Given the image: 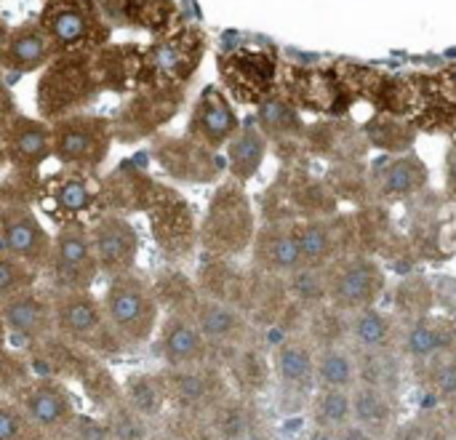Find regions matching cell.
<instances>
[{
  "label": "cell",
  "instance_id": "obj_35",
  "mask_svg": "<svg viewBox=\"0 0 456 440\" xmlns=\"http://www.w3.org/2000/svg\"><path fill=\"white\" fill-rule=\"evenodd\" d=\"M40 275L43 273H37L35 267H29L27 262H21L19 257H13L0 246V302L19 291L35 289Z\"/></svg>",
  "mask_w": 456,
  "mask_h": 440
},
{
  "label": "cell",
  "instance_id": "obj_48",
  "mask_svg": "<svg viewBox=\"0 0 456 440\" xmlns=\"http://www.w3.org/2000/svg\"><path fill=\"white\" fill-rule=\"evenodd\" d=\"M441 80H444V86H441V88H444V91H452L456 99V64L454 67H449V69L441 75Z\"/></svg>",
  "mask_w": 456,
  "mask_h": 440
},
{
  "label": "cell",
  "instance_id": "obj_31",
  "mask_svg": "<svg viewBox=\"0 0 456 440\" xmlns=\"http://www.w3.org/2000/svg\"><path fill=\"white\" fill-rule=\"evenodd\" d=\"M192 318H195L198 329L203 331V337L208 342H230V339L238 337V331L243 326L240 313L230 302H222V299H214V297H203V294L195 302Z\"/></svg>",
  "mask_w": 456,
  "mask_h": 440
},
{
  "label": "cell",
  "instance_id": "obj_6",
  "mask_svg": "<svg viewBox=\"0 0 456 440\" xmlns=\"http://www.w3.org/2000/svg\"><path fill=\"white\" fill-rule=\"evenodd\" d=\"M184 86H136L131 96L110 115L115 142L139 144L158 136L182 110Z\"/></svg>",
  "mask_w": 456,
  "mask_h": 440
},
{
  "label": "cell",
  "instance_id": "obj_8",
  "mask_svg": "<svg viewBox=\"0 0 456 440\" xmlns=\"http://www.w3.org/2000/svg\"><path fill=\"white\" fill-rule=\"evenodd\" d=\"M53 158L61 168L96 174L115 144L112 120L107 115L75 112L51 123Z\"/></svg>",
  "mask_w": 456,
  "mask_h": 440
},
{
  "label": "cell",
  "instance_id": "obj_38",
  "mask_svg": "<svg viewBox=\"0 0 456 440\" xmlns=\"http://www.w3.org/2000/svg\"><path fill=\"white\" fill-rule=\"evenodd\" d=\"M275 366H278V377L286 385H305L310 379V374H313V355L302 345L283 342L278 347Z\"/></svg>",
  "mask_w": 456,
  "mask_h": 440
},
{
  "label": "cell",
  "instance_id": "obj_41",
  "mask_svg": "<svg viewBox=\"0 0 456 440\" xmlns=\"http://www.w3.org/2000/svg\"><path fill=\"white\" fill-rule=\"evenodd\" d=\"M444 347V334L438 326L430 323H414L406 334V350L414 358H430Z\"/></svg>",
  "mask_w": 456,
  "mask_h": 440
},
{
  "label": "cell",
  "instance_id": "obj_18",
  "mask_svg": "<svg viewBox=\"0 0 456 440\" xmlns=\"http://www.w3.org/2000/svg\"><path fill=\"white\" fill-rule=\"evenodd\" d=\"M238 128H240V118L227 91L219 86L203 88L187 120V136L219 152L238 134Z\"/></svg>",
  "mask_w": 456,
  "mask_h": 440
},
{
  "label": "cell",
  "instance_id": "obj_22",
  "mask_svg": "<svg viewBox=\"0 0 456 440\" xmlns=\"http://www.w3.org/2000/svg\"><path fill=\"white\" fill-rule=\"evenodd\" d=\"M53 56H56L53 40L48 37L40 19H27L11 27L0 67L13 75H32V72H40Z\"/></svg>",
  "mask_w": 456,
  "mask_h": 440
},
{
  "label": "cell",
  "instance_id": "obj_37",
  "mask_svg": "<svg viewBox=\"0 0 456 440\" xmlns=\"http://www.w3.org/2000/svg\"><path fill=\"white\" fill-rule=\"evenodd\" d=\"M353 337L358 339V345H363L369 350H377V347L387 345V339H390V321H387V315L379 313L377 307L355 310Z\"/></svg>",
  "mask_w": 456,
  "mask_h": 440
},
{
  "label": "cell",
  "instance_id": "obj_32",
  "mask_svg": "<svg viewBox=\"0 0 456 440\" xmlns=\"http://www.w3.org/2000/svg\"><path fill=\"white\" fill-rule=\"evenodd\" d=\"M120 395L126 398V403H128L131 409H136V411H139L142 417H147V420L160 417V411H163L166 403H168L163 377L139 374V371L126 377V382L120 385Z\"/></svg>",
  "mask_w": 456,
  "mask_h": 440
},
{
  "label": "cell",
  "instance_id": "obj_19",
  "mask_svg": "<svg viewBox=\"0 0 456 440\" xmlns=\"http://www.w3.org/2000/svg\"><path fill=\"white\" fill-rule=\"evenodd\" d=\"M0 131L5 142L8 168L40 174L43 163L53 158V131L51 123L43 120L40 115L32 118L16 112L5 126H0Z\"/></svg>",
  "mask_w": 456,
  "mask_h": 440
},
{
  "label": "cell",
  "instance_id": "obj_47",
  "mask_svg": "<svg viewBox=\"0 0 456 440\" xmlns=\"http://www.w3.org/2000/svg\"><path fill=\"white\" fill-rule=\"evenodd\" d=\"M342 440H371V436L366 433V428H363V425H350V428H345Z\"/></svg>",
  "mask_w": 456,
  "mask_h": 440
},
{
  "label": "cell",
  "instance_id": "obj_23",
  "mask_svg": "<svg viewBox=\"0 0 456 440\" xmlns=\"http://www.w3.org/2000/svg\"><path fill=\"white\" fill-rule=\"evenodd\" d=\"M142 56L144 45L139 43H107L99 51L91 53L94 75L102 86V91L112 94H131L139 86L142 72Z\"/></svg>",
  "mask_w": 456,
  "mask_h": 440
},
{
  "label": "cell",
  "instance_id": "obj_43",
  "mask_svg": "<svg viewBox=\"0 0 456 440\" xmlns=\"http://www.w3.org/2000/svg\"><path fill=\"white\" fill-rule=\"evenodd\" d=\"M291 278V291L302 299V302H321L323 297H329V286H326V278L321 275L318 267H302L297 270Z\"/></svg>",
  "mask_w": 456,
  "mask_h": 440
},
{
  "label": "cell",
  "instance_id": "obj_54",
  "mask_svg": "<svg viewBox=\"0 0 456 440\" xmlns=\"http://www.w3.org/2000/svg\"><path fill=\"white\" fill-rule=\"evenodd\" d=\"M310 440H334V438H331V436H329L326 430H315V433L310 436Z\"/></svg>",
  "mask_w": 456,
  "mask_h": 440
},
{
  "label": "cell",
  "instance_id": "obj_51",
  "mask_svg": "<svg viewBox=\"0 0 456 440\" xmlns=\"http://www.w3.org/2000/svg\"><path fill=\"white\" fill-rule=\"evenodd\" d=\"M8 350V329H5V318H3V310H0V355Z\"/></svg>",
  "mask_w": 456,
  "mask_h": 440
},
{
  "label": "cell",
  "instance_id": "obj_11",
  "mask_svg": "<svg viewBox=\"0 0 456 440\" xmlns=\"http://www.w3.org/2000/svg\"><path fill=\"white\" fill-rule=\"evenodd\" d=\"M11 401L21 406V411L32 420L37 430L45 433L48 440L61 436L80 414L64 379L48 374H35L24 387H19V393Z\"/></svg>",
  "mask_w": 456,
  "mask_h": 440
},
{
  "label": "cell",
  "instance_id": "obj_52",
  "mask_svg": "<svg viewBox=\"0 0 456 440\" xmlns=\"http://www.w3.org/2000/svg\"><path fill=\"white\" fill-rule=\"evenodd\" d=\"M8 168V155H5V142H3V131H0V171Z\"/></svg>",
  "mask_w": 456,
  "mask_h": 440
},
{
  "label": "cell",
  "instance_id": "obj_34",
  "mask_svg": "<svg viewBox=\"0 0 456 440\" xmlns=\"http://www.w3.org/2000/svg\"><path fill=\"white\" fill-rule=\"evenodd\" d=\"M152 289H155L158 302L168 313H179V315H192L195 302L200 299L195 286L182 273H160L158 281L152 283Z\"/></svg>",
  "mask_w": 456,
  "mask_h": 440
},
{
  "label": "cell",
  "instance_id": "obj_49",
  "mask_svg": "<svg viewBox=\"0 0 456 440\" xmlns=\"http://www.w3.org/2000/svg\"><path fill=\"white\" fill-rule=\"evenodd\" d=\"M449 190L452 198H456V147L449 152Z\"/></svg>",
  "mask_w": 456,
  "mask_h": 440
},
{
  "label": "cell",
  "instance_id": "obj_39",
  "mask_svg": "<svg viewBox=\"0 0 456 440\" xmlns=\"http://www.w3.org/2000/svg\"><path fill=\"white\" fill-rule=\"evenodd\" d=\"M0 440H48L11 398H0Z\"/></svg>",
  "mask_w": 456,
  "mask_h": 440
},
{
  "label": "cell",
  "instance_id": "obj_36",
  "mask_svg": "<svg viewBox=\"0 0 456 440\" xmlns=\"http://www.w3.org/2000/svg\"><path fill=\"white\" fill-rule=\"evenodd\" d=\"M43 192V176L40 174H27L11 168V174L3 176L0 182V206L3 203H21V206H37Z\"/></svg>",
  "mask_w": 456,
  "mask_h": 440
},
{
  "label": "cell",
  "instance_id": "obj_20",
  "mask_svg": "<svg viewBox=\"0 0 456 440\" xmlns=\"http://www.w3.org/2000/svg\"><path fill=\"white\" fill-rule=\"evenodd\" d=\"M326 286H329V299L339 310L355 313L374 305V299L385 286V273L369 257H347L334 267L331 278H326Z\"/></svg>",
  "mask_w": 456,
  "mask_h": 440
},
{
  "label": "cell",
  "instance_id": "obj_2",
  "mask_svg": "<svg viewBox=\"0 0 456 440\" xmlns=\"http://www.w3.org/2000/svg\"><path fill=\"white\" fill-rule=\"evenodd\" d=\"M254 211L248 195L243 192V184H238L235 179L219 184L198 227L200 249L216 259L238 257L254 243Z\"/></svg>",
  "mask_w": 456,
  "mask_h": 440
},
{
  "label": "cell",
  "instance_id": "obj_45",
  "mask_svg": "<svg viewBox=\"0 0 456 440\" xmlns=\"http://www.w3.org/2000/svg\"><path fill=\"white\" fill-rule=\"evenodd\" d=\"M353 414H355V420H358L363 428H369V425H379V422H385V417H387V406H385V401H382V395H379V393H374V390H363V393H358V395H355V401H353Z\"/></svg>",
  "mask_w": 456,
  "mask_h": 440
},
{
  "label": "cell",
  "instance_id": "obj_56",
  "mask_svg": "<svg viewBox=\"0 0 456 440\" xmlns=\"http://www.w3.org/2000/svg\"><path fill=\"white\" fill-rule=\"evenodd\" d=\"M246 440H256V438H246Z\"/></svg>",
  "mask_w": 456,
  "mask_h": 440
},
{
  "label": "cell",
  "instance_id": "obj_26",
  "mask_svg": "<svg viewBox=\"0 0 456 440\" xmlns=\"http://www.w3.org/2000/svg\"><path fill=\"white\" fill-rule=\"evenodd\" d=\"M99 5L112 27L147 29L152 35L168 32L176 16L174 0H99Z\"/></svg>",
  "mask_w": 456,
  "mask_h": 440
},
{
  "label": "cell",
  "instance_id": "obj_42",
  "mask_svg": "<svg viewBox=\"0 0 456 440\" xmlns=\"http://www.w3.org/2000/svg\"><path fill=\"white\" fill-rule=\"evenodd\" d=\"M353 414V401L345 390L326 387V393L318 398V417L326 425H345Z\"/></svg>",
  "mask_w": 456,
  "mask_h": 440
},
{
  "label": "cell",
  "instance_id": "obj_53",
  "mask_svg": "<svg viewBox=\"0 0 456 440\" xmlns=\"http://www.w3.org/2000/svg\"><path fill=\"white\" fill-rule=\"evenodd\" d=\"M433 406H438V398H436L433 393H428V395H425V403H422V409H433Z\"/></svg>",
  "mask_w": 456,
  "mask_h": 440
},
{
  "label": "cell",
  "instance_id": "obj_25",
  "mask_svg": "<svg viewBox=\"0 0 456 440\" xmlns=\"http://www.w3.org/2000/svg\"><path fill=\"white\" fill-rule=\"evenodd\" d=\"M158 353L168 369L200 366L208 353V339L203 337L192 315L168 313V318L160 326Z\"/></svg>",
  "mask_w": 456,
  "mask_h": 440
},
{
  "label": "cell",
  "instance_id": "obj_15",
  "mask_svg": "<svg viewBox=\"0 0 456 440\" xmlns=\"http://www.w3.org/2000/svg\"><path fill=\"white\" fill-rule=\"evenodd\" d=\"M152 158L155 163L176 182L187 184H208L222 174V160L214 150L200 142L184 136H152Z\"/></svg>",
  "mask_w": 456,
  "mask_h": 440
},
{
  "label": "cell",
  "instance_id": "obj_14",
  "mask_svg": "<svg viewBox=\"0 0 456 440\" xmlns=\"http://www.w3.org/2000/svg\"><path fill=\"white\" fill-rule=\"evenodd\" d=\"M0 246L35 267L37 273L48 270L53 235L43 227L32 206L3 203L0 206Z\"/></svg>",
  "mask_w": 456,
  "mask_h": 440
},
{
  "label": "cell",
  "instance_id": "obj_28",
  "mask_svg": "<svg viewBox=\"0 0 456 440\" xmlns=\"http://www.w3.org/2000/svg\"><path fill=\"white\" fill-rule=\"evenodd\" d=\"M224 150H227L230 179H235L238 184H246L259 174V168L267 158L270 142L262 134V128L256 126V120H248V123H240L238 134L227 142Z\"/></svg>",
  "mask_w": 456,
  "mask_h": 440
},
{
  "label": "cell",
  "instance_id": "obj_50",
  "mask_svg": "<svg viewBox=\"0 0 456 440\" xmlns=\"http://www.w3.org/2000/svg\"><path fill=\"white\" fill-rule=\"evenodd\" d=\"M8 35H11V27H8V21H5V19H3V13H0V59H3V51H5Z\"/></svg>",
  "mask_w": 456,
  "mask_h": 440
},
{
  "label": "cell",
  "instance_id": "obj_7",
  "mask_svg": "<svg viewBox=\"0 0 456 440\" xmlns=\"http://www.w3.org/2000/svg\"><path fill=\"white\" fill-rule=\"evenodd\" d=\"M53 297V318H56V334L96 353L99 358H110L123 353L120 339L115 337L102 299H96L88 291H56Z\"/></svg>",
  "mask_w": 456,
  "mask_h": 440
},
{
  "label": "cell",
  "instance_id": "obj_9",
  "mask_svg": "<svg viewBox=\"0 0 456 440\" xmlns=\"http://www.w3.org/2000/svg\"><path fill=\"white\" fill-rule=\"evenodd\" d=\"M45 275L56 291H88L96 283L102 273L86 222L59 224Z\"/></svg>",
  "mask_w": 456,
  "mask_h": 440
},
{
  "label": "cell",
  "instance_id": "obj_3",
  "mask_svg": "<svg viewBox=\"0 0 456 440\" xmlns=\"http://www.w3.org/2000/svg\"><path fill=\"white\" fill-rule=\"evenodd\" d=\"M102 305L123 350L142 347L152 339L160 315V302L155 297L152 281L136 273L110 278Z\"/></svg>",
  "mask_w": 456,
  "mask_h": 440
},
{
  "label": "cell",
  "instance_id": "obj_29",
  "mask_svg": "<svg viewBox=\"0 0 456 440\" xmlns=\"http://www.w3.org/2000/svg\"><path fill=\"white\" fill-rule=\"evenodd\" d=\"M256 126L262 128L267 142H294L307 136L297 102L275 91L256 104Z\"/></svg>",
  "mask_w": 456,
  "mask_h": 440
},
{
  "label": "cell",
  "instance_id": "obj_13",
  "mask_svg": "<svg viewBox=\"0 0 456 440\" xmlns=\"http://www.w3.org/2000/svg\"><path fill=\"white\" fill-rule=\"evenodd\" d=\"M0 310L5 318L8 339H13L16 347H21L24 353L35 350L56 334L51 291H40L37 286L19 291L0 302Z\"/></svg>",
  "mask_w": 456,
  "mask_h": 440
},
{
  "label": "cell",
  "instance_id": "obj_10",
  "mask_svg": "<svg viewBox=\"0 0 456 440\" xmlns=\"http://www.w3.org/2000/svg\"><path fill=\"white\" fill-rule=\"evenodd\" d=\"M40 208L56 224H72L86 222L102 214L99 208V182H94V174L61 168L53 176H43V192H40Z\"/></svg>",
  "mask_w": 456,
  "mask_h": 440
},
{
  "label": "cell",
  "instance_id": "obj_46",
  "mask_svg": "<svg viewBox=\"0 0 456 440\" xmlns=\"http://www.w3.org/2000/svg\"><path fill=\"white\" fill-rule=\"evenodd\" d=\"M0 69H3V67H0ZM16 112H19V107H16L13 91H11V86L5 83L3 72H0V126H5Z\"/></svg>",
  "mask_w": 456,
  "mask_h": 440
},
{
  "label": "cell",
  "instance_id": "obj_40",
  "mask_svg": "<svg viewBox=\"0 0 456 440\" xmlns=\"http://www.w3.org/2000/svg\"><path fill=\"white\" fill-rule=\"evenodd\" d=\"M318 371V379L321 385L326 387H337V390H345L355 382V363L347 353L342 350H326L315 366Z\"/></svg>",
  "mask_w": 456,
  "mask_h": 440
},
{
  "label": "cell",
  "instance_id": "obj_44",
  "mask_svg": "<svg viewBox=\"0 0 456 440\" xmlns=\"http://www.w3.org/2000/svg\"><path fill=\"white\" fill-rule=\"evenodd\" d=\"M53 440H112V436L104 420L91 417V414H77L72 425Z\"/></svg>",
  "mask_w": 456,
  "mask_h": 440
},
{
  "label": "cell",
  "instance_id": "obj_1",
  "mask_svg": "<svg viewBox=\"0 0 456 440\" xmlns=\"http://www.w3.org/2000/svg\"><path fill=\"white\" fill-rule=\"evenodd\" d=\"M102 86L94 75L91 53H56L43 69L35 86L37 115L48 123L86 112L99 96Z\"/></svg>",
  "mask_w": 456,
  "mask_h": 440
},
{
  "label": "cell",
  "instance_id": "obj_30",
  "mask_svg": "<svg viewBox=\"0 0 456 440\" xmlns=\"http://www.w3.org/2000/svg\"><path fill=\"white\" fill-rule=\"evenodd\" d=\"M339 222L337 219H305L294 224L305 267H326L329 262L337 259L342 235H339Z\"/></svg>",
  "mask_w": 456,
  "mask_h": 440
},
{
  "label": "cell",
  "instance_id": "obj_4",
  "mask_svg": "<svg viewBox=\"0 0 456 440\" xmlns=\"http://www.w3.org/2000/svg\"><path fill=\"white\" fill-rule=\"evenodd\" d=\"M37 19L53 40L56 53H94L112 35L99 0H45Z\"/></svg>",
  "mask_w": 456,
  "mask_h": 440
},
{
  "label": "cell",
  "instance_id": "obj_5",
  "mask_svg": "<svg viewBox=\"0 0 456 440\" xmlns=\"http://www.w3.org/2000/svg\"><path fill=\"white\" fill-rule=\"evenodd\" d=\"M206 56V35L198 27H171L144 48L139 86H187Z\"/></svg>",
  "mask_w": 456,
  "mask_h": 440
},
{
  "label": "cell",
  "instance_id": "obj_27",
  "mask_svg": "<svg viewBox=\"0 0 456 440\" xmlns=\"http://www.w3.org/2000/svg\"><path fill=\"white\" fill-rule=\"evenodd\" d=\"M428 166L417 155H398L371 174V190L385 203H401L428 184Z\"/></svg>",
  "mask_w": 456,
  "mask_h": 440
},
{
  "label": "cell",
  "instance_id": "obj_33",
  "mask_svg": "<svg viewBox=\"0 0 456 440\" xmlns=\"http://www.w3.org/2000/svg\"><path fill=\"white\" fill-rule=\"evenodd\" d=\"M102 420L107 422L112 440H150V420L131 409L123 395L102 406Z\"/></svg>",
  "mask_w": 456,
  "mask_h": 440
},
{
  "label": "cell",
  "instance_id": "obj_55",
  "mask_svg": "<svg viewBox=\"0 0 456 440\" xmlns=\"http://www.w3.org/2000/svg\"><path fill=\"white\" fill-rule=\"evenodd\" d=\"M291 425H283V430H299L302 428V420H289Z\"/></svg>",
  "mask_w": 456,
  "mask_h": 440
},
{
  "label": "cell",
  "instance_id": "obj_24",
  "mask_svg": "<svg viewBox=\"0 0 456 440\" xmlns=\"http://www.w3.org/2000/svg\"><path fill=\"white\" fill-rule=\"evenodd\" d=\"M254 265L270 275H294L305 267L294 224L270 222L254 235Z\"/></svg>",
  "mask_w": 456,
  "mask_h": 440
},
{
  "label": "cell",
  "instance_id": "obj_16",
  "mask_svg": "<svg viewBox=\"0 0 456 440\" xmlns=\"http://www.w3.org/2000/svg\"><path fill=\"white\" fill-rule=\"evenodd\" d=\"M91 243L96 251L99 273L110 281L134 273L139 257V232L123 214L102 211L88 222Z\"/></svg>",
  "mask_w": 456,
  "mask_h": 440
},
{
  "label": "cell",
  "instance_id": "obj_17",
  "mask_svg": "<svg viewBox=\"0 0 456 440\" xmlns=\"http://www.w3.org/2000/svg\"><path fill=\"white\" fill-rule=\"evenodd\" d=\"M150 230L155 238V246L163 251L166 259L179 262L187 259L198 243V227L190 203L171 187L160 195V200L147 211Z\"/></svg>",
  "mask_w": 456,
  "mask_h": 440
},
{
  "label": "cell",
  "instance_id": "obj_12",
  "mask_svg": "<svg viewBox=\"0 0 456 440\" xmlns=\"http://www.w3.org/2000/svg\"><path fill=\"white\" fill-rule=\"evenodd\" d=\"M163 192L166 184L150 176L147 168H142L136 160H123L99 182V208L123 216L147 214Z\"/></svg>",
  "mask_w": 456,
  "mask_h": 440
},
{
  "label": "cell",
  "instance_id": "obj_21",
  "mask_svg": "<svg viewBox=\"0 0 456 440\" xmlns=\"http://www.w3.org/2000/svg\"><path fill=\"white\" fill-rule=\"evenodd\" d=\"M219 77L235 99L259 104L275 91V61L265 51H235L219 59Z\"/></svg>",
  "mask_w": 456,
  "mask_h": 440
}]
</instances>
